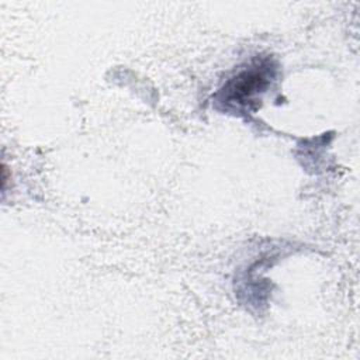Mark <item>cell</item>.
<instances>
[{"label":"cell","mask_w":360,"mask_h":360,"mask_svg":"<svg viewBox=\"0 0 360 360\" xmlns=\"http://www.w3.org/2000/svg\"><path fill=\"white\" fill-rule=\"evenodd\" d=\"M274 75L276 66L270 59H257L225 83L218 94L219 101L228 107L248 108L266 91Z\"/></svg>","instance_id":"6da1fadb"}]
</instances>
